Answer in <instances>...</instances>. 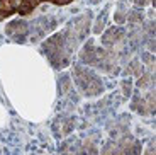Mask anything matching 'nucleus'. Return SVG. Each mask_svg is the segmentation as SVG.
<instances>
[{"instance_id": "nucleus-2", "label": "nucleus", "mask_w": 156, "mask_h": 155, "mask_svg": "<svg viewBox=\"0 0 156 155\" xmlns=\"http://www.w3.org/2000/svg\"><path fill=\"white\" fill-rule=\"evenodd\" d=\"M122 38H124V31H122L121 27H115V29H110V31L104 36L102 41H104L105 46H112V44H115L117 41H121Z\"/></svg>"}, {"instance_id": "nucleus-3", "label": "nucleus", "mask_w": 156, "mask_h": 155, "mask_svg": "<svg viewBox=\"0 0 156 155\" xmlns=\"http://www.w3.org/2000/svg\"><path fill=\"white\" fill-rule=\"evenodd\" d=\"M5 31H7L9 36L17 38V36H24L26 32H27V26H26V22H12Z\"/></svg>"}, {"instance_id": "nucleus-5", "label": "nucleus", "mask_w": 156, "mask_h": 155, "mask_svg": "<svg viewBox=\"0 0 156 155\" xmlns=\"http://www.w3.org/2000/svg\"><path fill=\"white\" fill-rule=\"evenodd\" d=\"M151 0H136V4L137 5H146V4H149Z\"/></svg>"}, {"instance_id": "nucleus-6", "label": "nucleus", "mask_w": 156, "mask_h": 155, "mask_svg": "<svg viewBox=\"0 0 156 155\" xmlns=\"http://www.w3.org/2000/svg\"><path fill=\"white\" fill-rule=\"evenodd\" d=\"M90 2H92V4H95V2H98V0H90Z\"/></svg>"}, {"instance_id": "nucleus-1", "label": "nucleus", "mask_w": 156, "mask_h": 155, "mask_svg": "<svg viewBox=\"0 0 156 155\" xmlns=\"http://www.w3.org/2000/svg\"><path fill=\"white\" fill-rule=\"evenodd\" d=\"M75 78H76V84L85 90V94L88 96H95L102 90V84L95 75H92L88 70L82 68V66H78L75 70Z\"/></svg>"}, {"instance_id": "nucleus-4", "label": "nucleus", "mask_w": 156, "mask_h": 155, "mask_svg": "<svg viewBox=\"0 0 156 155\" xmlns=\"http://www.w3.org/2000/svg\"><path fill=\"white\" fill-rule=\"evenodd\" d=\"M51 2H55V4H59V5H65V4H68V2H71V0H51Z\"/></svg>"}]
</instances>
